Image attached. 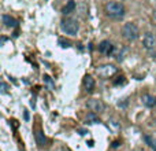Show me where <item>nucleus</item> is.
<instances>
[{
    "label": "nucleus",
    "instance_id": "f257e3e1",
    "mask_svg": "<svg viewBox=\"0 0 156 151\" xmlns=\"http://www.w3.org/2000/svg\"><path fill=\"white\" fill-rule=\"evenodd\" d=\"M106 13L111 18H122L125 15V6L119 1H108L106 4Z\"/></svg>",
    "mask_w": 156,
    "mask_h": 151
},
{
    "label": "nucleus",
    "instance_id": "f03ea898",
    "mask_svg": "<svg viewBox=\"0 0 156 151\" xmlns=\"http://www.w3.org/2000/svg\"><path fill=\"white\" fill-rule=\"evenodd\" d=\"M60 28H62V30L66 33V35H70V36H74L78 33L80 30V25L77 22L76 19H73V18H66V19H63L62 23H60Z\"/></svg>",
    "mask_w": 156,
    "mask_h": 151
},
{
    "label": "nucleus",
    "instance_id": "7ed1b4c3",
    "mask_svg": "<svg viewBox=\"0 0 156 151\" xmlns=\"http://www.w3.org/2000/svg\"><path fill=\"white\" fill-rule=\"evenodd\" d=\"M122 35H123V37H125L126 40L133 41V40H136V39H138L140 32H138V28L136 23L127 22L123 25V28H122Z\"/></svg>",
    "mask_w": 156,
    "mask_h": 151
},
{
    "label": "nucleus",
    "instance_id": "20e7f679",
    "mask_svg": "<svg viewBox=\"0 0 156 151\" xmlns=\"http://www.w3.org/2000/svg\"><path fill=\"white\" fill-rule=\"evenodd\" d=\"M86 104H88V109L96 114H100L106 110V104L103 103V100H99V99H89Z\"/></svg>",
    "mask_w": 156,
    "mask_h": 151
},
{
    "label": "nucleus",
    "instance_id": "39448f33",
    "mask_svg": "<svg viewBox=\"0 0 156 151\" xmlns=\"http://www.w3.org/2000/svg\"><path fill=\"white\" fill-rule=\"evenodd\" d=\"M143 44L145 47V49L151 51V49H155L156 47V36L151 32H147L145 35L143 36Z\"/></svg>",
    "mask_w": 156,
    "mask_h": 151
},
{
    "label": "nucleus",
    "instance_id": "423d86ee",
    "mask_svg": "<svg viewBox=\"0 0 156 151\" xmlns=\"http://www.w3.org/2000/svg\"><path fill=\"white\" fill-rule=\"evenodd\" d=\"M116 73V69L112 65H104V66L99 67L97 69V74L104 77V78H108V77H111Z\"/></svg>",
    "mask_w": 156,
    "mask_h": 151
},
{
    "label": "nucleus",
    "instance_id": "0eeeda50",
    "mask_svg": "<svg viewBox=\"0 0 156 151\" xmlns=\"http://www.w3.org/2000/svg\"><path fill=\"white\" fill-rule=\"evenodd\" d=\"M112 49H114V47H112V44L108 40L101 41L100 45H99V51L103 54H106V55H110V54L112 52Z\"/></svg>",
    "mask_w": 156,
    "mask_h": 151
},
{
    "label": "nucleus",
    "instance_id": "6e6552de",
    "mask_svg": "<svg viewBox=\"0 0 156 151\" xmlns=\"http://www.w3.org/2000/svg\"><path fill=\"white\" fill-rule=\"evenodd\" d=\"M141 100L147 107H153L156 104V99L152 96V95H148V93H144L141 96Z\"/></svg>",
    "mask_w": 156,
    "mask_h": 151
},
{
    "label": "nucleus",
    "instance_id": "1a4fd4ad",
    "mask_svg": "<svg viewBox=\"0 0 156 151\" xmlns=\"http://www.w3.org/2000/svg\"><path fill=\"white\" fill-rule=\"evenodd\" d=\"M34 138H36V143L38 147H43L45 144V136H44V133H43V131L37 129L36 133H34Z\"/></svg>",
    "mask_w": 156,
    "mask_h": 151
},
{
    "label": "nucleus",
    "instance_id": "9d476101",
    "mask_svg": "<svg viewBox=\"0 0 156 151\" xmlns=\"http://www.w3.org/2000/svg\"><path fill=\"white\" fill-rule=\"evenodd\" d=\"M84 85H85V89H86L88 92H90V91L94 88V80L90 76H86L84 78Z\"/></svg>",
    "mask_w": 156,
    "mask_h": 151
},
{
    "label": "nucleus",
    "instance_id": "9b49d317",
    "mask_svg": "<svg viewBox=\"0 0 156 151\" xmlns=\"http://www.w3.org/2000/svg\"><path fill=\"white\" fill-rule=\"evenodd\" d=\"M3 23H4L7 28H14L17 25V21H15L14 18H11L10 15H3Z\"/></svg>",
    "mask_w": 156,
    "mask_h": 151
},
{
    "label": "nucleus",
    "instance_id": "f8f14e48",
    "mask_svg": "<svg viewBox=\"0 0 156 151\" xmlns=\"http://www.w3.org/2000/svg\"><path fill=\"white\" fill-rule=\"evenodd\" d=\"M74 8H76V1H74V0H70V1L64 6V8H63V14L73 13V11H74Z\"/></svg>",
    "mask_w": 156,
    "mask_h": 151
},
{
    "label": "nucleus",
    "instance_id": "ddd939ff",
    "mask_svg": "<svg viewBox=\"0 0 156 151\" xmlns=\"http://www.w3.org/2000/svg\"><path fill=\"white\" fill-rule=\"evenodd\" d=\"M145 142L149 144V147H152L156 151V139H152L151 136H145Z\"/></svg>",
    "mask_w": 156,
    "mask_h": 151
},
{
    "label": "nucleus",
    "instance_id": "4468645a",
    "mask_svg": "<svg viewBox=\"0 0 156 151\" xmlns=\"http://www.w3.org/2000/svg\"><path fill=\"white\" fill-rule=\"evenodd\" d=\"M94 114H96V113H90L89 116H88V120H90L92 121V122H97V118H96V116H94Z\"/></svg>",
    "mask_w": 156,
    "mask_h": 151
},
{
    "label": "nucleus",
    "instance_id": "2eb2a0df",
    "mask_svg": "<svg viewBox=\"0 0 156 151\" xmlns=\"http://www.w3.org/2000/svg\"><path fill=\"white\" fill-rule=\"evenodd\" d=\"M1 88H3V92H7V85H6V83H1Z\"/></svg>",
    "mask_w": 156,
    "mask_h": 151
}]
</instances>
